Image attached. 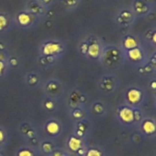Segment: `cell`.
Returning a JSON list of instances; mask_svg holds the SVG:
<instances>
[{
	"label": "cell",
	"mask_w": 156,
	"mask_h": 156,
	"mask_svg": "<svg viewBox=\"0 0 156 156\" xmlns=\"http://www.w3.org/2000/svg\"><path fill=\"white\" fill-rule=\"evenodd\" d=\"M120 117L125 122H131L134 119V113L128 108H123L120 111Z\"/></svg>",
	"instance_id": "1"
},
{
	"label": "cell",
	"mask_w": 156,
	"mask_h": 156,
	"mask_svg": "<svg viewBox=\"0 0 156 156\" xmlns=\"http://www.w3.org/2000/svg\"><path fill=\"white\" fill-rule=\"evenodd\" d=\"M60 50V46L57 43H48L44 46V47L43 52L44 54L46 55H50L52 53L57 52Z\"/></svg>",
	"instance_id": "2"
},
{
	"label": "cell",
	"mask_w": 156,
	"mask_h": 156,
	"mask_svg": "<svg viewBox=\"0 0 156 156\" xmlns=\"http://www.w3.org/2000/svg\"><path fill=\"white\" fill-rule=\"evenodd\" d=\"M141 98V93L139 91L132 89L128 91V101L132 103H137L139 101Z\"/></svg>",
	"instance_id": "3"
},
{
	"label": "cell",
	"mask_w": 156,
	"mask_h": 156,
	"mask_svg": "<svg viewBox=\"0 0 156 156\" xmlns=\"http://www.w3.org/2000/svg\"><path fill=\"white\" fill-rule=\"evenodd\" d=\"M69 146L73 151H77L81 146V143L79 139L73 137L69 141Z\"/></svg>",
	"instance_id": "4"
},
{
	"label": "cell",
	"mask_w": 156,
	"mask_h": 156,
	"mask_svg": "<svg viewBox=\"0 0 156 156\" xmlns=\"http://www.w3.org/2000/svg\"><path fill=\"white\" fill-rule=\"evenodd\" d=\"M128 55L131 59L133 60H139L142 58V54H141L140 50L136 48H133L130 50V51L128 52Z\"/></svg>",
	"instance_id": "5"
},
{
	"label": "cell",
	"mask_w": 156,
	"mask_h": 156,
	"mask_svg": "<svg viewBox=\"0 0 156 156\" xmlns=\"http://www.w3.org/2000/svg\"><path fill=\"white\" fill-rule=\"evenodd\" d=\"M88 53H89V56H91L93 57H96L99 55V53H100L99 46L96 43H93V44L90 45L88 48Z\"/></svg>",
	"instance_id": "6"
},
{
	"label": "cell",
	"mask_w": 156,
	"mask_h": 156,
	"mask_svg": "<svg viewBox=\"0 0 156 156\" xmlns=\"http://www.w3.org/2000/svg\"><path fill=\"white\" fill-rule=\"evenodd\" d=\"M143 129L147 133H151L155 131V125L151 121H147L143 125Z\"/></svg>",
	"instance_id": "7"
},
{
	"label": "cell",
	"mask_w": 156,
	"mask_h": 156,
	"mask_svg": "<svg viewBox=\"0 0 156 156\" xmlns=\"http://www.w3.org/2000/svg\"><path fill=\"white\" fill-rule=\"evenodd\" d=\"M47 129L50 133L55 134L57 133L58 130H59V127L56 123L51 122L50 123H48V125L47 126Z\"/></svg>",
	"instance_id": "8"
},
{
	"label": "cell",
	"mask_w": 156,
	"mask_h": 156,
	"mask_svg": "<svg viewBox=\"0 0 156 156\" xmlns=\"http://www.w3.org/2000/svg\"><path fill=\"white\" fill-rule=\"evenodd\" d=\"M125 47L128 49H133L136 47V41L132 37H128L125 41Z\"/></svg>",
	"instance_id": "9"
},
{
	"label": "cell",
	"mask_w": 156,
	"mask_h": 156,
	"mask_svg": "<svg viewBox=\"0 0 156 156\" xmlns=\"http://www.w3.org/2000/svg\"><path fill=\"white\" fill-rule=\"evenodd\" d=\"M18 21L22 25H27L30 21L29 16L26 15V14H21L20 15L18 16Z\"/></svg>",
	"instance_id": "10"
},
{
	"label": "cell",
	"mask_w": 156,
	"mask_h": 156,
	"mask_svg": "<svg viewBox=\"0 0 156 156\" xmlns=\"http://www.w3.org/2000/svg\"><path fill=\"white\" fill-rule=\"evenodd\" d=\"M87 156H101V155L100 152H98L97 150L91 149L88 152Z\"/></svg>",
	"instance_id": "11"
},
{
	"label": "cell",
	"mask_w": 156,
	"mask_h": 156,
	"mask_svg": "<svg viewBox=\"0 0 156 156\" xmlns=\"http://www.w3.org/2000/svg\"><path fill=\"white\" fill-rule=\"evenodd\" d=\"M6 23V19H5L4 16L0 15V29H2V28H3L5 26Z\"/></svg>",
	"instance_id": "12"
},
{
	"label": "cell",
	"mask_w": 156,
	"mask_h": 156,
	"mask_svg": "<svg viewBox=\"0 0 156 156\" xmlns=\"http://www.w3.org/2000/svg\"><path fill=\"white\" fill-rule=\"evenodd\" d=\"M18 156H32V154L29 152V151L24 150V151H22V152L19 153Z\"/></svg>",
	"instance_id": "13"
},
{
	"label": "cell",
	"mask_w": 156,
	"mask_h": 156,
	"mask_svg": "<svg viewBox=\"0 0 156 156\" xmlns=\"http://www.w3.org/2000/svg\"><path fill=\"white\" fill-rule=\"evenodd\" d=\"M43 148H44V150L47 152H50V150H51V146H50V145H49V144H44Z\"/></svg>",
	"instance_id": "14"
},
{
	"label": "cell",
	"mask_w": 156,
	"mask_h": 156,
	"mask_svg": "<svg viewBox=\"0 0 156 156\" xmlns=\"http://www.w3.org/2000/svg\"><path fill=\"white\" fill-rule=\"evenodd\" d=\"M46 107H47L48 108L50 109L51 107H53L52 103H51V102H48V103H47V104H46Z\"/></svg>",
	"instance_id": "15"
},
{
	"label": "cell",
	"mask_w": 156,
	"mask_h": 156,
	"mask_svg": "<svg viewBox=\"0 0 156 156\" xmlns=\"http://www.w3.org/2000/svg\"><path fill=\"white\" fill-rule=\"evenodd\" d=\"M3 68H4V65H3V63H2V62H0V73L2 72Z\"/></svg>",
	"instance_id": "16"
},
{
	"label": "cell",
	"mask_w": 156,
	"mask_h": 156,
	"mask_svg": "<svg viewBox=\"0 0 156 156\" xmlns=\"http://www.w3.org/2000/svg\"><path fill=\"white\" fill-rule=\"evenodd\" d=\"M3 133H2V131H0V141H2L3 139Z\"/></svg>",
	"instance_id": "17"
},
{
	"label": "cell",
	"mask_w": 156,
	"mask_h": 156,
	"mask_svg": "<svg viewBox=\"0 0 156 156\" xmlns=\"http://www.w3.org/2000/svg\"><path fill=\"white\" fill-rule=\"evenodd\" d=\"M54 156H62L61 154H60V153H56V154L54 155Z\"/></svg>",
	"instance_id": "18"
}]
</instances>
